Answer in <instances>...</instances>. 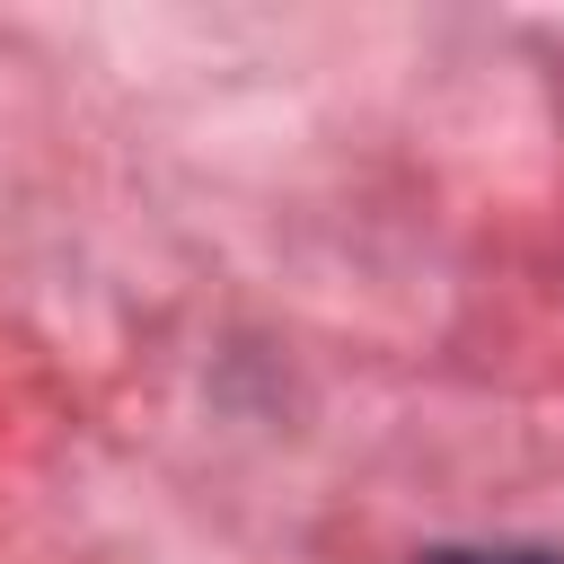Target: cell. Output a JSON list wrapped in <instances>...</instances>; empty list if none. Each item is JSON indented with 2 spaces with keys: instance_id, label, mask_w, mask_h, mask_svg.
Instances as JSON below:
<instances>
[{
  "instance_id": "1",
  "label": "cell",
  "mask_w": 564,
  "mask_h": 564,
  "mask_svg": "<svg viewBox=\"0 0 564 564\" xmlns=\"http://www.w3.org/2000/svg\"><path fill=\"white\" fill-rule=\"evenodd\" d=\"M423 564H564V555H423Z\"/></svg>"
}]
</instances>
